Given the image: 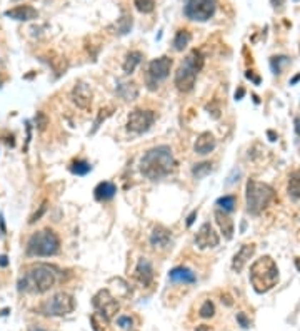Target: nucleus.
<instances>
[{"instance_id": "nucleus-1", "label": "nucleus", "mask_w": 300, "mask_h": 331, "mask_svg": "<svg viewBox=\"0 0 300 331\" xmlns=\"http://www.w3.org/2000/svg\"><path fill=\"white\" fill-rule=\"evenodd\" d=\"M177 168V161L170 146H155L145 152L140 159V174L150 181H158L167 177Z\"/></svg>"}, {"instance_id": "nucleus-2", "label": "nucleus", "mask_w": 300, "mask_h": 331, "mask_svg": "<svg viewBox=\"0 0 300 331\" xmlns=\"http://www.w3.org/2000/svg\"><path fill=\"white\" fill-rule=\"evenodd\" d=\"M57 281V273L55 268L45 263H37L32 265L22 278L18 279V291L30 293V294H42L47 293Z\"/></svg>"}, {"instance_id": "nucleus-3", "label": "nucleus", "mask_w": 300, "mask_h": 331, "mask_svg": "<svg viewBox=\"0 0 300 331\" xmlns=\"http://www.w3.org/2000/svg\"><path fill=\"white\" fill-rule=\"evenodd\" d=\"M250 283L255 293L264 294L279 283V268L270 256H262L250 266Z\"/></svg>"}, {"instance_id": "nucleus-4", "label": "nucleus", "mask_w": 300, "mask_h": 331, "mask_svg": "<svg viewBox=\"0 0 300 331\" xmlns=\"http://www.w3.org/2000/svg\"><path fill=\"white\" fill-rule=\"evenodd\" d=\"M204 62H205L204 54L197 51V49H194L175 72V77H174L175 87L180 92H190L195 85V81H197L199 72L204 69Z\"/></svg>"}, {"instance_id": "nucleus-5", "label": "nucleus", "mask_w": 300, "mask_h": 331, "mask_svg": "<svg viewBox=\"0 0 300 331\" xmlns=\"http://www.w3.org/2000/svg\"><path fill=\"white\" fill-rule=\"evenodd\" d=\"M60 251V238L50 228L40 229L29 238L25 254L30 257H50Z\"/></svg>"}, {"instance_id": "nucleus-6", "label": "nucleus", "mask_w": 300, "mask_h": 331, "mask_svg": "<svg viewBox=\"0 0 300 331\" xmlns=\"http://www.w3.org/2000/svg\"><path fill=\"white\" fill-rule=\"evenodd\" d=\"M275 199V191L270 184L249 179L246 187V202H247V211L252 216H259L264 212L268 204Z\"/></svg>"}, {"instance_id": "nucleus-7", "label": "nucleus", "mask_w": 300, "mask_h": 331, "mask_svg": "<svg viewBox=\"0 0 300 331\" xmlns=\"http://www.w3.org/2000/svg\"><path fill=\"white\" fill-rule=\"evenodd\" d=\"M75 310V299H73L72 294L60 291L55 293L53 296H50L48 299H45L40 306V313L45 316H67Z\"/></svg>"}, {"instance_id": "nucleus-8", "label": "nucleus", "mask_w": 300, "mask_h": 331, "mask_svg": "<svg viewBox=\"0 0 300 331\" xmlns=\"http://www.w3.org/2000/svg\"><path fill=\"white\" fill-rule=\"evenodd\" d=\"M217 10L215 0H185L183 15L192 22H207L210 20Z\"/></svg>"}, {"instance_id": "nucleus-9", "label": "nucleus", "mask_w": 300, "mask_h": 331, "mask_svg": "<svg viewBox=\"0 0 300 331\" xmlns=\"http://www.w3.org/2000/svg\"><path fill=\"white\" fill-rule=\"evenodd\" d=\"M172 64H174V60L170 59L169 55H162V57L150 60L149 69H147V76H145L147 87L150 90H155L158 87V82L165 81V79L170 76Z\"/></svg>"}, {"instance_id": "nucleus-10", "label": "nucleus", "mask_w": 300, "mask_h": 331, "mask_svg": "<svg viewBox=\"0 0 300 331\" xmlns=\"http://www.w3.org/2000/svg\"><path fill=\"white\" fill-rule=\"evenodd\" d=\"M155 117L157 115L154 110H147V109L132 110L127 119V131L135 132V134H144L154 126Z\"/></svg>"}, {"instance_id": "nucleus-11", "label": "nucleus", "mask_w": 300, "mask_h": 331, "mask_svg": "<svg viewBox=\"0 0 300 331\" xmlns=\"http://www.w3.org/2000/svg\"><path fill=\"white\" fill-rule=\"evenodd\" d=\"M92 304L97 310V313L103 318L105 321L112 320L119 311V301L115 299L108 290H100L99 293L92 298Z\"/></svg>"}, {"instance_id": "nucleus-12", "label": "nucleus", "mask_w": 300, "mask_h": 331, "mask_svg": "<svg viewBox=\"0 0 300 331\" xmlns=\"http://www.w3.org/2000/svg\"><path fill=\"white\" fill-rule=\"evenodd\" d=\"M92 89L87 82L84 81H78L75 85H73V89L70 92V99L72 102L75 104L78 109H84V110H90L92 107Z\"/></svg>"}, {"instance_id": "nucleus-13", "label": "nucleus", "mask_w": 300, "mask_h": 331, "mask_svg": "<svg viewBox=\"0 0 300 331\" xmlns=\"http://www.w3.org/2000/svg\"><path fill=\"white\" fill-rule=\"evenodd\" d=\"M220 238L213 229V226L210 223H204L197 231V236H195V244L200 249H207V248H215L219 246Z\"/></svg>"}, {"instance_id": "nucleus-14", "label": "nucleus", "mask_w": 300, "mask_h": 331, "mask_svg": "<svg viewBox=\"0 0 300 331\" xmlns=\"http://www.w3.org/2000/svg\"><path fill=\"white\" fill-rule=\"evenodd\" d=\"M135 279L139 281L140 285L144 288H149L152 283H154V266H152V263L147 259V257H140L137 266H135Z\"/></svg>"}, {"instance_id": "nucleus-15", "label": "nucleus", "mask_w": 300, "mask_h": 331, "mask_svg": "<svg viewBox=\"0 0 300 331\" xmlns=\"http://www.w3.org/2000/svg\"><path fill=\"white\" fill-rule=\"evenodd\" d=\"M255 253V244L250 243V244H242V248L237 251L232 257V269L235 273H242V269L246 268V265L249 263L250 257L254 256Z\"/></svg>"}, {"instance_id": "nucleus-16", "label": "nucleus", "mask_w": 300, "mask_h": 331, "mask_svg": "<svg viewBox=\"0 0 300 331\" xmlns=\"http://www.w3.org/2000/svg\"><path fill=\"white\" fill-rule=\"evenodd\" d=\"M217 147V139L213 137L212 132H202L195 139V144H194V152L199 156H207Z\"/></svg>"}, {"instance_id": "nucleus-17", "label": "nucleus", "mask_w": 300, "mask_h": 331, "mask_svg": "<svg viewBox=\"0 0 300 331\" xmlns=\"http://www.w3.org/2000/svg\"><path fill=\"white\" fill-rule=\"evenodd\" d=\"M5 17L14 18L17 22H30L39 17V12H37V9H34L32 5H18V7L5 10Z\"/></svg>"}, {"instance_id": "nucleus-18", "label": "nucleus", "mask_w": 300, "mask_h": 331, "mask_svg": "<svg viewBox=\"0 0 300 331\" xmlns=\"http://www.w3.org/2000/svg\"><path fill=\"white\" fill-rule=\"evenodd\" d=\"M172 243V234L163 226H155L154 231L150 232V244L154 249H167Z\"/></svg>"}, {"instance_id": "nucleus-19", "label": "nucleus", "mask_w": 300, "mask_h": 331, "mask_svg": "<svg viewBox=\"0 0 300 331\" xmlns=\"http://www.w3.org/2000/svg\"><path fill=\"white\" fill-rule=\"evenodd\" d=\"M169 281L174 285H195L197 283V276L192 271V269H188L185 266H179V268H174L172 271L169 273Z\"/></svg>"}, {"instance_id": "nucleus-20", "label": "nucleus", "mask_w": 300, "mask_h": 331, "mask_svg": "<svg viewBox=\"0 0 300 331\" xmlns=\"http://www.w3.org/2000/svg\"><path fill=\"white\" fill-rule=\"evenodd\" d=\"M213 218H215V223L219 224L220 232H222L225 239L234 238L235 226H234V221L230 219L229 212H225L222 209H215V212H213Z\"/></svg>"}, {"instance_id": "nucleus-21", "label": "nucleus", "mask_w": 300, "mask_h": 331, "mask_svg": "<svg viewBox=\"0 0 300 331\" xmlns=\"http://www.w3.org/2000/svg\"><path fill=\"white\" fill-rule=\"evenodd\" d=\"M115 194H117V186L110 181H102L94 189V198L99 202L112 201L115 198Z\"/></svg>"}, {"instance_id": "nucleus-22", "label": "nucleus", "mask_w": 300, "mask_h": 331, "mask_svg": "<svg viewBox=\"0 0 300 331\" xmlns=\"http://www.w3.org/2000/svg\"><path fill=\"white\" fill-rule=\"evenodd\" d=\"M142 59H144V54L140 51H130L125 55V60H124V64H122V67H124V72L125 74H133L137 67H139V64L142 62Z\"/></svg>"}, {"instance_id": "nucleus-23", "label": "nucleus", "mask_w": 300, "mask_h": 331, "mask_svg": "<svg viewBox=\"0 0 300 331\" xmlns=\"http://www.w3.org/2000/svg\"><path fill=\"white\" fill-rule=\"evenodd\" d=\"M287 194L293 201L300 199V169L293 171L289 176V184H287Z\"/></svg>"}, {"instance_id": "nucleus-24", "label": "nucleus", "mask_w": 300, "mask_h": 331, "mask_svg": "<svg viewBox=\"0 0 300 331\" xmlns=\"http://www.w3.org/2000/svg\"><path fill=\"white\" fill-rule=\"evenodd\" d=\"M190 40H192V34L188 32L187 29L177 30V34L174 37V49L177 52H183L187 49V45L190 44Z\"/></svg>"}, {"instance_id": "nucleus-25", "label": "nucleus", "mask_w": 300, "mask_h": 331, "mask_svg": "<svg viewBox=\"0 0 300 331\" xmlns=\"http://www.w3.org/2000/svg\"><path fill=\"white\" fill-rule=\"evenodd\" d=\"M117 94L124 97L125 101H133L139 96V87L135 82H124L117 87Z\"/></svg>"}, {"instance_id": "nucleus-26", "label": "nucleus", "mask_w": 300, "mask_h": 331, "mask_svg": "<svg viewBox=\"0 0 300 331\" xmlns=\"http://www.w3.org/2000/svg\"><path fill=\"white\" fill-rule=\"evenodd\" d=\"M215 204L219 206V209H222L225 212H234L235 211V206H237V198L234 194H227V196H222L219 198Z\"/></svg>"}, {"instance_id": "nucleus-27", "label": "nucleus", "mask_w": 300, "mask_h": 331, "mask_svg": "<svg viewBox=\"0 0 300 331\" xmlns=\"http://www.w3.org/2000/svg\"><path fill=\"white\" fill-rule=\"evenodd\" d=\"M289 64H290V59L287 55H274V57H270V69L275 76H280L284 67Z\"/></svg>"}, {"instance_id": "nucleus-28", "label": "nucleus", "mask_w": 300, "mask_h": 331, "mask_svg": "<svg viewBox=\"0 0 300 331\" xmlns=\"http://www.w3.org/2000/svg\"><path fill=\"white\" fill-rule=\"evenodd\" d=\"M69 169H70V173L75 176H87L92 171V166L87 161H84V159H77V161H73L69 166Z\"/></svg>"}, {"instance_id": "nucleus-29", "label": "nucleus", "mask_w": 300, "mask_h": 331, "mask_svg": "<svg viewBox=\"0 0 300 331\" xmlns=\"http://www.w3.org/2000/svg\"><path fill=\"white\" fill-rule=\"evenodd\" d=\"M212 173V164L210 162H199L192 168V176L195 179H202V177L209 176Z\"/></svg>"}, {"instance_id": "nucleus-30", "label": "nucleus", "mask_w": 300, "mask_h": 331, "mask_svg": "<svg viewBox=\"0 0 300 331\" xmlns=\"http://www.w3.org/2000/svg\"><path fill=\"white\" fill-rule=\"evenodd\" d=\"M112 114H114V107H112V106L102 107V109L99 110V114H97V119H95V122H94V129H92V134H95V132H97V129L100 127L102 122H103V121H107Z\"/></svg>"}, {"instance_id": "nucleus-31", "label": "nucleus", "mask_w": 300, "mask_h": 331, "mask_svg": "<svg viewBox=\"0 0 300 331\" xmlns=\"http://www.w3.org/2000/svg\"><path fill=\"white\" fill-rule=\"evenodd\" d=\"M133 5L140 14H152L155 10V0H133Z\"/></svg>"}, {"instance_id": "nucleus-32", "label": "nucleus", "mask_w": 300, "mask_h": 331, "mask_svg": "<svg viewBox=\"0 0 300 331\" xmlns=\"http://www.w3.org/2000/svg\"><path fill=\"white\" fill-rule=\"evenodd\" d=\"M199 315L202 318H212L213 315H215V306H213V303L210 301V299H207V301H204V304L200 306V310H199Z\"/></svg>"}, {"instance_id": "nucleus-33", "label": "nucleus", "mask_w": 300, "mask_h": 331, "mask_svg": "<svg viewBox=\"0 0 300 331\" xmlns=\"http://www.w3.org/2000/svg\"><path fill=\"white\" fill-rule=\"evenodd\" d=\"M35 126L39 131H45V127L48 126V117H47V114L45 112H42V110H39V112L35 114Z\"/></svg>"}, {"instance_id": "nucleus-34", "label": "nucleus", "mask_w": 300, "mask_h": 331, "mask_svg": "<svg viewBox=\"0 0 300 331\" xmlns=\"http://www.w3.org/2000/svg\"><path fill=\"white\" fill-rule=\"evenodd\" d=\"M130 29H132V17H122L120 20H119V32L122 35H125L130 32Z\"/></svg>"}, {"instance_id": "nucleus-35", "label": "nucleus", "mask_w": 300, "mask_h": 331, "mask_svg": "<svg viewBox=\"0 0 300 331\" xmlns=\"http://www.w3.org/2000/svg\"><path fill=\"white\" fill-rule=\"evenodd\" d=\"M117 324L122 329H130L132 324H133V320L130 316H119L117 318Z\"/></svg>"}, {"instance_id": "nucleus-36", "label": "nucleus", "mask_w": 300, "mask_h": 331, "mask_svg": "<svg viewBox=\"0 0 300 331\" xmlns=\"http://www.w3.org/2000/svg\"><path fill=\"white\" fill-rule=\"evenodd\" d=\"M45 211H47V201H44V202H42V204H40V207H39V211H37V212L34 214V216L30 218V221H29V223H30V224H34L35 221H39V219H40L42 216H44V212H45Z\"/></svg>"}, {"instance_id": "nucleus-37", "label": "nucleus", "mask_w": 300, "mask_h": 331, "mask_svg": "<svg viewBox=\"0 0 300 331\" xmlns=\"http://www.w3.org/2000/svg\"><path fill=\"white\" fill-rule=\"evenodd\" d=\"M237 321L240 324L242 328H249L250 326V321L247 320V316L243 315V313H237Z\"/></svg>"}, {"instance_id": "nucleus-38", "label": "nucleus", "mask_w": 300, "mask_h": 331, "mask_svg": "<svg viewBox=\"0 0 300 331\" xmlns=\"http://www.w3.org/2000/svg\"><path fill=\"white\" fill-rule=\"evenodd\" d=\"M90 323H92V328H94V331H105V328H103L102 324L97 321V315L90 316Z\"/></svg>"}, {"instance_id": "nucleus-39", "label": "nucleus", "mask_w": 300, "mask_h": 331, "mask_svg": "<svg viewBox=\"0 0 300 331\" xmlns=\"http://www.w3.org/2000/svg\"><path fill=\"white\" fill-rule=\"evenodd\" d=\"M246 77L250 79V81H252L255 85H259V84H260V77H259V76H255L254 70H247V72H246Z\"/></svg>"}, {"instance_id": "nucleus-40", "label": "nucleus", "mask_w": 300, "mask_h": 331, "mask_svg": "<svg viewBox=\"0 0 300 331\" xmlns=\"http://www.w3.org/2000/svg\"><path fill=\"white\" fill-rule=\"evenodd\" d=\"M270 4H272V7H274L275 10H280V9H284L285 0H270Z\"/></svg>"}, {"instance_id": "nucleus-41", "label": "nucleus", "mask_w": 300, "mask_h": 331, "mask_svg": "<svg viewBox=\"0 0 300 331\" xmlns=\"http://www.w3.org/2000/svg\"><path fill=\"white\" fill-rule=\"evenodd\" d=\"M243 96H246V89H243V87H238V89L235 90V101H242Z\"/></svg>"}, {"instance_id": "nucleus-42", "label": "nucleus", "mask_w": 300, "mask_h": 331, "mask_svg": "<svg viewBox=\"0 0 300 331\" xmlns=\"http://www.w3.org/2000/svg\"><path fill=\"white\" fill-rule=\"evenodd\" d=\"M195 218H197V211H192V212H190V216L187 218V228H190V226L194 224Z\"/></svg>"}, {"instance_id": "nucleus-43", "label": "nucleus", "mask_w": 300, "mask_h": 331, "mask_svg": "<svg viewBox=\"0 0 300 331\" xmlns=\"http://www.w3.org/2000/svg\"><path fill=\"white\" fill-rule=\"evenodd\" d=\"M7 265H9V257L5 256V254H2V256H0V266H2V268H5V266H7Z\"/></svg>"}, {"instance_id": "nucleus-44", "label": "nucleus", "mask_w": 300, "mask_h": 331, "mask_svg": "<svg viewBox=\"0 0 300 331\" xmlns=\"http://www.w3.org/2000/svg\"><path fill=\"white\" fill-rule=\"evenodd\" d=\"M0 232L5 234V221H4V214H0Z\"/></svg>"}, {"instance_id": "nucleus-45", "label": "nucleus", "mask_w": 300, "mask_h": 331, "mask_svg": "<svg viewBox=\"0 0 300 331\" xmlns=\"http://www.w3.org/2000/svg\"><path fill=\"white\" fill-rule=\"evenodd\" d=\"M293 127H295L297 136H300V117H297V119H295V122H293Z\"/></svg>"}, {"instance_id": "nucleus-46", "label": "nucleus", "mask_w": 300, "mask_h": 331, "mask_svg": "<svg viewBox=\"0 0 300 331\" xmlns=\"http://www.w3.org/2000/svg\"><path fill=\"white\" fill-rule=\"evenodd\" d=\"M195 331H209V326L207 324H200V326H197V329Z\"/></svg>"}, {"instance_id": "nucleus-47", "label": "nucleus", "mask_w": 300, "mask_h": 331, "mask_svg": "<svg viewBox=\"0 0 300 331\" xmlns=\"http://www.w3.org/2000/svg\"><path fill=\"white\" fill-rule=\"evenodd\" d=\"M298 81H300V74H297V76H295V77H293V79H292V81H290V85H293V84H297Z\"/></svg>"}, {"instance_id": "nucleus-48", "label": "nucleus", "mask_w": 300, "mask_h": 331, "mask_svg": "<svg viewBox=\"0 0 300 331\" xmlns=\"http://www.w3.org/2000/svg\"><path fill=\"white\" fill-rule=\"evenodd\" d=\"M29 331H45V329H42L40 326H30Z\"/></svg>"}, {"instance_id": "nucleus-49", "label": "nucleus", "mask_w": 300, "mask_h": 331, "mask_svg": "<svg viewBox=\"0 0 300 331\" xmlns=\"http://www.w3.org/2000/svg\"><path fill=\"white\" fill-rule=\"evenodd\" d=\"M295 268H297V271L300 273V257H295Z\"/></svg>"}, {"instance_id": "nucleus-50", "label": "nucleus", "mask_w": 300, "mask_h": 331, "mask_svg": "<svg viewBox=\"0 0 300 331\" xmlns=\"http://www.w3.org/2000/svg\"><path fill=\"white\" fill-rule=\"evenodd\" d=\"M267 134H268V137H270V140H275V139H277V136H275V134H274L272 131H268Z\"/></svg>"}]
</instances>
